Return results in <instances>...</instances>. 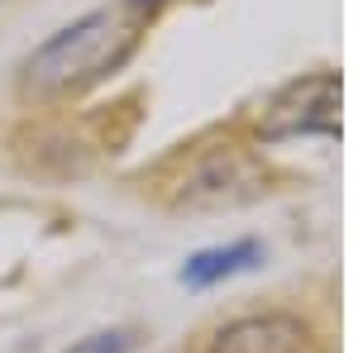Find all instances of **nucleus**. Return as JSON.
I'll use <instances>...</instances> for the list:
<instances>
[{"instance_id":"obj_6","label":"nucleus","mask_w":358,"mask_h":353,"mask_svg":"<svg viewBox=\"0 0 358 353\" xmlns=\"http://www.w3.org/2000/svg\"><path fill=\"white\" fill-rule=\"evenodd\" d=\"M129 349H134V334L129 329H101V334L77 339L67 353H129Z\"/></svg>"},{"instance_id":"obj_4","label":"nucleus","mask_w":358,"mask_h":353,"mask_svg":"<svg viewBox=\"0 0 358 353\" xmlns=\"http://www.w3.org/2000/svg\"><path fill=\"white\" fill-rule=\"evenodd\" d=\"M253 191H258L253 163L220 148V153H210V158H201V163L192 167V177L182 182V201H192V206L210 201V206H215V201H244Z\"/></svg>"},{"instance_id":"obj_5","label":"nucleus","mask_w":358,"mask_h":353,"mask_svg":"<svg viewBox=\"0 0 358 353\" xmlns=\"http://www.w3.org/2000/svg\"><path fill=\"white\" fill-rule=\"evenodd\" d=\"M258 258H263V248L253 244V239H239V244H224V248H201V253L187 258L182 282H187V287H210V282H220V277L258 268Z\"/></svg>"},{"instance_id":"obj_3","label":"nucleus","mask_w":358,"mask_h":353,"mask_svg":"<svg viewBox=\"0 0 358 353\" xmlns=\"http://www.w3.org/2000/svg\"><path fill=\"white\" fill-rule=\"evenodd\" d=\"M210 353H315V329L287 310L239 315L215 329Z\"/></svg>"},{"instance_id":"obj_1","label":"nucleus","mask_w":358,"mask_h":353,"mask_svg":"<svg viewBox=\"0 0 358 353\" xmlns=\"http://www.w3.org/2000/svg\"><path fill=\"white\" fill-rule=\"evenodd\" d=\"M134 20L124 10H91L67 29H57L48 43H38L24 62V86L57 96L110 77L124 57L134 53Z\"/></svg>"},{"instance_id":"obj_2","label":"nucleus","mask_w":358,"mask_h":353,"mask_svg":"<svg viewBox=\"0 0 358 353\" xmlns=\"http://www.w3.org/2000/svg\"><path fill=\"white\" fill-rule=\"evenodd\" d=\"M339 72H310L296 77L277 91L263 120H258V134L263 138H296V134H339Z\"/></svg>"}]
</instances>
